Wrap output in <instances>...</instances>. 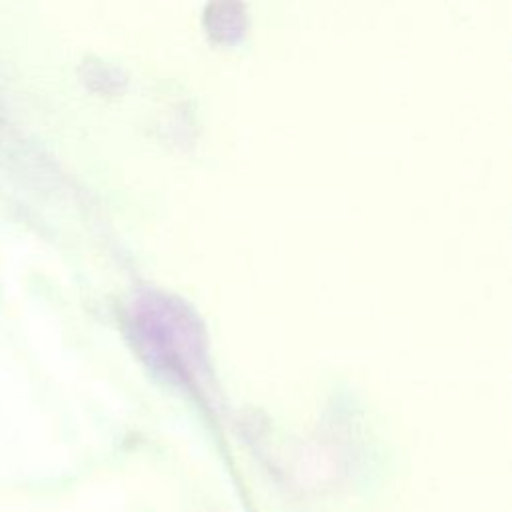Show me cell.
<instances>
[{"mask_svg":"<svg viewBox=\"0 0 512 512\" xmlns=\"http://www.w3.org/2000/svg\"><path fill=\"white\" fill-rule=\"evenodd\" d=\"M138 346L164 372L174 378H192L200 360L202 342L198 330L186 310L170 300H148L136 310Z\"/></svg>","mask_w":512,"mask_h":512,"instance_id":"cell-1","label":"cell"}]
</instances>
